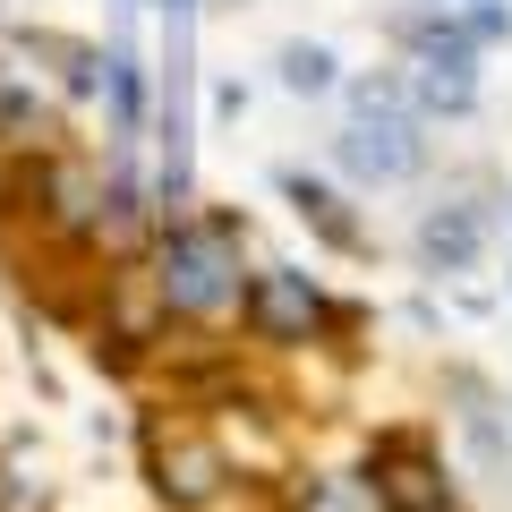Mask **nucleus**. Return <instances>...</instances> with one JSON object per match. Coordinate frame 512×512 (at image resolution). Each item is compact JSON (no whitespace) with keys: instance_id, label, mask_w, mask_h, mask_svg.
Listing matches in <instances>:
<instances>
[{"instance_id":"obj_1","label":"nucleus","mask_w":512,"mask_h":512,"mask_svg":"<svg viewBox=\"0 0 512 512\" xmlns=\"http://www.w3.org/2000/svg\"><path fill=\"white\" fill-rule=\"evenodd\" d=\"M248 274H239V222L231 214H180L154 239V308L171 325H214L222 308H239Z\"/></svg>"},{"instance_id":"obj_2","label":"nucleus","mask_w":512,"mask_h":512,"mask_svg":"<svg viewBox=\"0 0 512 512\" xmlns=\"http://www.w3.org/2000/svg\"><path fill=\"white\" fill-rule=\"evenodd\" d=\"M146 478H154V495H163L171 512H214L222 495H231V453H222L205 427H188V419H154L146 427Z\"/></svg>"},{"instance_id":"obj_3","label":"nucleus","mask_w":512,"mask_h":512,"mask_svg":"<svg viewBox=\"0 0 512 512\" xmlns=\"http://www.w3.org/2000/svg\"><path fill=\"white\" fill-rule=\"evenodd\" d=\"M333 163L359 188H402L427 171V120L419 111H350L333 137Z\"/></svg>"},{"instance_id":"obj_4","label":"nucleus","mask_w":512,"mask_h":512,"mask_svg":"<svg viewBox=\"0 0 512 512\" xmlns=\"http://www.w3.org/2000/svg\"><path fill=\"white\" fill-rule=\"evenodd\" d=\"M239 316H248V333L256 342H282V350H299V342H316V325H325V291H316L299 265H265V274H248V291H239Z\"/></svg>"},{"instance_id":"obj_5","label":"nucleus","mask_w":512,"mask_h":512,"mask_svg":"<svg viewBox=\"0 0 512 512\" xmlns=\"http://www.w3.org/2000/svg\"><path fill=\"white\" fill-rule=\"evenodd\" d=\"M367 495L376 512H453V478L419 436H384L367 453Z\"/></svg>"},{"instance_id":"obj_6","label":"nucleus","mask_w":512,"mask_h":512,"mask_svg":"<svg viewBox=\"0 0 512 512\" xmlns=\"http://www.w3.org/2000/svg\"><path fill=\"white\" fill-rule=\"evenodd\" d=\"M410 256H419V274H470L478 256H487V205L470 197H436L410 231Z\"/></svg>"},{"instance_id":"obj_7","label":"nucleus","mask_w":512,"mask_h":512,"mask_svg":"<svg viewBox=\"0 0 512 512\" xmlns=\"http://www.w3.org/2000/svg\"><path fill=\"white\" fill-rule=\"evenodd\" d=\"M103 103H111V137H137L146 128V69H137V43L128 35H111L103 43Z\"/></svg>"},{"instance_id":"obj_8","label":"nucleus","mask_w":512,"mask_h":512,"mask_svg":"<svg viewBox=\"0 0 512 512\" xmlns=\"http://www.w3.org/2000/svg\"><path fill=\"white\" fill-rule=\"evenodd\" d=\"M282 197L299 205V222H308L316 239H333V248H367V231L342 214V197H333L325 180H308V171H282Z\"/></svg>"},{"instance_id":"obj_9","label":"nucleus","mask_w":512,"mask_h":512,"mask_svg":"<svg viewBox=\"0 0 512 512\" xmlns=\"http://www.w3.org/2000/svg\"><path fill=\"white\" fill-rule=\"evenodd\" d=\"M410 103L419 120H461L478 111V69H410Z\"/></svg>"},{"instance_id":"obj_10","label":"nucleus","mask_w":512,"mask_h":512,"mask_svg":"<svg viewBox=\"0 0 512 512\" xmlns=\"http://www.w3.org/2000/svg\"><path fill=\"white\" fill-rule=\"evenodd\" d=\"M291 512H376V495H367V478H333V470H308L291 478V495H282Z\"/></svg>"},{"instance_id":"obj_11","label":"nucleus","mask_w":512,"mask_h":512,"mask_svg":"<svg viewBox=\"0 0 512 512\" xmlns=\"http://www.w3.org/2000/svg\"><path fill=\"white\" fill-rule=\"evenodd\" d=\"M274 69H282V94H308V103L342 86V60H333L325 43H282V60H274Z\"/></svg>"},{"instance_id":"obj_12","label":"nucleus","mask_w":512,"mask_h":512,"mask_svg":"<svg viewBox=\"0 0 512 512\" xmlns=\"http://www.w3.org/2000/svg\"><path fill=\"white\" fill-rule=\"evenodd\" d=\"M26 128H43V94L0 69V137H26Z\"/></svg>"},{"instance_id":"obj_13","label":"nucleus","mask_w":512,"mask_h":512,"mask_svg":"<svg viewBox=\"0 0 512 512\" xmlns=\"http://www.w3.org/2000/svg\"><path fill=\"white\" fill-rule=\"evenodd\" d=\"M427 9H470V0H427Z\"/></svg>"},{"instance_id":"obj_14","label":"nucleus","mask_w":512,"mask_h":512,"mask_svg":"<svg viewBox=\"0 0 512 512\" xmlns=\"http://www.w3.org/2000/svg\"><path fill=\"white\" fill-rule=\"evenodd\" d=\"M504 291H512V274H504Z\"/></svg>"}]
</instances>
